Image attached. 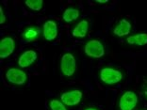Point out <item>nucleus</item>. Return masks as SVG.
<instances>
[{"instance_id": "17", "label": "nucleus", "mask_w": 147, "mask_h": 110, "mask_svg": "<svg viewBox=\"0 0 147 110\" xmlns=\"http://www.w3.org/2000/svg\"><path fill=\"white\" fill-rule=\"evenodd\" d=\"M141 91H142V94L143 96V98L147 101V76L143 78V81H142V86H141Z\"/></svg>"}, {"instance_id": "7", "label": "nucleus", "mask_w": 147, "mask_h": 110, "mask_svg": "<svg viewBox=\"0 0 147 110\" xmlns=\"http://www.w3.org/2000/svg\"><path fill=\"white\" fill-rule=\"evenodd\" d=\"M42 37L45 41L53 42L59 36V25L57 21L53 19H48L45 21L42 28Z\"/></svg>"}, {"instance_id": "16", "label": "nucleus", "mask_w": 147, "mask_h": 110, "mask_svg": "<svg viewBox=\"0 0 147 110\" xmlns=\"http://www.w3.org/2000/svg\"><path fill=\"white\" fill-rule=\"evenodd\" d=\"M25 5L32 11H39L42 9L45 6V1L43 0H26L25 1Z\"/></svg>"}, {"instance_id": "10", "label": "nucleus", "mask_w": 147, "mask_h": 110, "mask_svg": "<svg viewBox=\"0 0 147 110\" xmlns=\"http://www.w3.org/2000/svg\"><path fill=\"white\" fill-rule=\"evenodd\" d=\"M131 30H132V25L130 21L126 18H123L120 19L115 24L114 28L112 29V33L116 37L122 38V37H126V36L128 37Z\"/></svg>"}, {"instance_id": "4", "label": "nucleus", "mask_w": 147, "mask_h": 110, "mask_svg": "<svg viewBox=\"0 0 147 110\" xmlns=\"http://www.w3.org/2000/svg\"><path fill=\"white\" fill-rule=\"evenodd\" d=\"M139 104V96L133 91H125L122 93L117 103L118 110H135Z\"/></svg>"}, {"instance_id": "9", "label": "nucleus", "mask_w": 147, "mask_h": 110, "mask_svg": "<svg viewBox=\"0 0 147 110\" xmlns=\"http://www.w3.org/2000/svg\"><path fill=\"white\" fill-rule=\"evenodd\" d=\"M15 50V41L11 36L4 37L0 42V58L5 59L13 54Z\"/></svg>"}, {"instance_id": "2", "label": "nucleus", "mask_w": 147, "mask_h": 110, "mask_svg": "<svg viewBox=\"0 0 147 110\" xmlns=\"http://www.w3.org/2000/svg\"><path fill=\"white\" fill-rule=\"evenodd\" d=\"M78 70V63L75 55L71 52L64 53L59 59V71L65 77H72Z\"/></svg>"}, {"instance_id": "3", "label": "nucleus", "mask_w": 147, "mask_h": 110, "mask_svg": "<svg viewBox=\"0 0 147 110\" xmlns=\"http://www.w3.org/2000/svg\"><path fill=\"white\" fill-rule=\"evenodd\" d=\"M6 81L14 86H24L28 80V75L24 69L20 67H11L5 72Z\"/></svg>"}, {"instance_id": "21", "label": "nucleus", "mask_w": 147, "mask_h": 110, "mask_svg": "<svg viewBox=\"0 0 147 110\" xmlns=\"http://www.w3.org/2000/svg\"><path fill=\"white\" fill-rule=\"evenodd\" d=\"M137 110H144V109H137Z\"/></svg>"}, {"instance_id": "18", "label": "nucleus", "mask_w": 147, "mask_h": 110, "mask_svg": "<svg viewBox=\"0 0 147 110\" xmlns=\"http://www.w3.org/2000/svg\"><path fill=\"white\" fill-rule=\"evenodd\" d=\"M7 21V16H6V13L3 7L1 6L0 7V24L1 25H4Z\"/></svg>"}, {"instance_id": "19", "label": "nucleus", "mask_w": 147, "mask_h": 110, "mask_svg": "<svg viewBox=\"0 0 147 110\" xmlns=\"http://www.w3.org/2000/svg\"><path fill=\"white\" fill-rule=\"evenodd\" d=\"M83 110H101V109L96 107V106H88V107L84 108Z\"/></svg>"}, {"instance_id": "12", "label": "nucleus", "mask_w": 147, "mask_h": 110, "mask_svg": "<svg viewBox=\"0 0 147 110\" xmlns=\"http://www.w3.org/2000/svg\"><path fill=\"white\" fill-rule=\"evenodd\" d=\"M125 42L130 45L143 46L147 44V33H138L126 37Z\"/></svg>"}, {"instance_id": "1", "label": "nucleus", "mask_w": 147, "mask_h": 110, "mask_svg": "<svg viewBox=\"0 0 147 110\" xmlns=\"http://www.w3.org/2000/svg\"><path fill=\"white\" fill-rule=\"evenodd\" d=\"M99 78L103 84L107 86H114L123 81L125 78V73L119 68L105 66L99 71Z\"/></svg>"}, {"instance_id": "15", "label": "nucleus", "mask_w": 147, "mask_h": 110, "mask_svg": "<svg viewBox=\"0 0 147 110\" xmlns=\"http://www.w3.org/2000/svg\"><path fill=\"white\" fill-rule=\"evenodd\" d=\"M48 108L49 110H69L67 105L57 98H53L48 102Z\"/></svg>"}, {"instance_id": "20", "label": "nucleus", "mask_w": 147, "mask_h": 110, "mask_svg": "<svg viewBox=\"0 0 147 110\" xmlns=\"http://www.w3.org/2000/svg\"><path fill=\"white\" fill-rule=\"evenodd\" d=\"M95 3H98V4H108L109 0H96Z\"/></svg>"}, {"instance_id": "8", "label": "nucleus", "mask_w": 147, "mask_h": 110, "mask_svg": "<svg viewBox=\"0 0 147 110\" xmlns=\"http://www.w3.org/2000/svg\"><path fill=\"white\" fill-rule=\"evenodd\" d=\"M37 59H38V53H37V51L33 49H28L24 51L19 56L17 64L20 68L26 69L34 64L37 61Z\"/></svg>"}, {"instance_id": "11", "label": "nucleus", "mask_w": 147, "mask_h": 110, "mask_svg": "<svg viewBox=\"0 0 147 110\" xmlns=\"http://www.w3.org/2000/svg\"><path fill=\"white\" fill-rule=\"evenodd\" d=\"M90 29V21L88 19H82L72 29V36L76 39H84L88 35Z\"/></svg>"}, {"instance_id": "14", "label": "nucleus", "mask_w": 147, "mask_h": 110, "mask_svg": "<svg viewBox=\"0 0 147 110\" xmlns=\"http://www.w3.org/2000/svg\"><path fill=\"white\" fill-rule=\"evenodd\" d=\"M40 34H41V30L37 26H28L23 31L22 37L26 42H32L38 39Z\"/></svg>"}, {"instance_id": "13", "label": "nucleus", "mask_w": 147, "mask_h": 110, "mask_svg": "<svg viewBox=\"0 0 147 110\" xmlns=\"http://www.w3.org/2000/svg\"><path fill=\"white\" fill-rule=\"evenodd\" d=\"M80 16V11L78 9L74 7H68L62 12V20L67 24L76 21Z\"/></svg>"}, {"instance_id": "5", "label": "nucleus", "mask_w": 147, "mask_h": 110, "mask_svg": "<svg viewBox=\"0 0 147 110\" xmlns=\"http://www.w3.org/2000/svg\"><path fill=\"white\" fill-rule=\"evenodd\" d=\"M84 53L92 58H101L106 54L105 45L97 39H92L84 45Z\"/></svg>"}, {"instance_id": "6", "label": "nucleus", "mask_w": 147, "mask_h": 110, "mask_svg": "<svg viewBox=\"0 0 147 110\" xmlns=\"http://www.w3.org/2000/svg\"><path fill=\"white\" fill-rule=\"evenodd\" d=\"M83 96H84V93L82 91L75 89L72 91L62 92L59 95V100L68 107H74V106H76L81 103Z\"/></svg>"}]
</instances>
